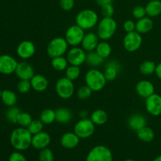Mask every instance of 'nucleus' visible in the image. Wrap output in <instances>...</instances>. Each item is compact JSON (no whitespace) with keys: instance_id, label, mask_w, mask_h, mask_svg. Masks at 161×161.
<instances>
[{"instance_id":"dca6fc26","label":"nucleus","mask_w":161,"mask_h":161,"mask_svg":"<svg viewBox=\"0 0 161 161\" xmlns=\"http://www.w3.org/2000/svg\"><path fill=\"white\" fill-rule=\"evenodd\" d=\"M51 142V138L50 135L45 131H41L39 133L32 135L31 139V146L36 149H43L47 148Z\"/></svg>"},{"instance_id":"a878e982","label":"nucleus","mask_w":161,"mask_h":161,"mask_svg":"<svg viewBox=\"0 0 161 161\" xmlns=\"http://www.w3.org/2000/svg\"><path fill=\"white\" fill-rule=\"evenodd\" d=\"M1 101L7 107L15 106L17 102V94L10 90H4L2 91Z\"/></svg>"},{"instance_id":"0eeeda50","label":"nucleus","mask_w":161,"mask_h":161,"mask_svg":"<svg viewBox=\"0 0 161 161\" xmlns=\"http://www.w3.org/2000/svg\"><path fill=\"white\" fill-rule=\"evenodd\" d=\"M95 130V124L91 119H80L74 126V132L80 139H85L92 136Z\"/></svg>"},{"instance_id":"5701e85b","label":"nucleus","mask_w":161,"mask_h":161,"mask_svg":"<svg viewBox=\"0 0 161 161\" xmlns=\"http://www.w3.org/2000/svg\"><path fill=\"white\" fill-rule=\"evenodd\" d=\"M136 30L140 34H146L149 32L153 28V21L149 17H145L137 20Z\"/></svg>"},{"instance_id":"09e8293b","label":"nucleus","mask_w":161,"mask_h":161,"mask_svg":"<svg viewBox=\"0 0 161 161\" xmlns=\"http://www.w3.org/2000/svg\"><path fill=\"white\" fill-rule=\"evenodd\" d=\"M79 116H80V119H86L88 116V113L86 110H82L79 113Z\"/></svg>"},{"instance_id":"b1692460","label":"nucleus","mask_w":161,"mask_h":161,"mask_svg":"<svg viewBox=\"0 0 161 161\" xmlns=\"http://www.w3.org/2000/svg\"><path fill=\"white\" fill-rule=\"evenodd\" d=\"M56 113V121L59 124H65L72 120V114L70 109L64 107H61L55 110Z\"/></svg>"},{"instance_id":"39448f33","label":"nucleus","mask_w":161,"mask_h":161,"mask_svg":"<svg viewBox=\"0 0 161 161\" xmlns=\"http://www.w3.org/2000/svg\"><path fill=\"white\" fill-rule=\"evenodd\" d=\"M69 46L64 38L56 37L49 42L47 47V53L51 58L63 56L68 51Z\"/></svg>"},{"instance_id":"f03ea898","label":"nucleus","mask_w":161,"mask_h":161,"mask_svg":"<svg viewBox=\"0 0 161 161\" xmlns=\"http://www.w3.org/2000/svg\"><path fill=\"white\" fill-rule=\"evenodd\" d=\"M107 80L104 72L99 69H91L85 75V83L94 92L102 91L106 85Z\"/></svg>"},{"instance_id":"603ef678","label":"nucleus","mask_w":161,"mask_h":161,"mask_svg":"<svg viewBox=\"0 0 161 161\" xmlns=\"http://www.w3.org/2000/svg\"><path fill=\"white\" fill-rule=\"evenodd\" d=\"M1 95H2V91L0 90V100H1Z\"/></svg>"},{"instance_id":"f8f14e48","label":"nucleus","mask_w":161,"mask_h":161,"mask_svg":"<svg viewBox=\"0 0 161 161\" xmlns=\"http://www.w3.org/2000/svg\"><path fill=\"white\" fill-rule=\"evenodd\" d=\"M18 62L14 57L8 54L0 55V73L10 75L14 73Z\"/></svg>"},{"instance_id":"e433bc0d","label":"nucleus","mask_w":161,"mask_h":161,"mask_svg":"<svg viewBox=\"0 0 161 161\" xmlns=\"http://www.w3.org/2000/svg\"><path fill=\"white\" fill-rule=\"evenodd\" d=\"M43 127H44V124L40 120V119H33L27 128H28V130H29L30 133L33 135L42 131V130H43Z\"/></svg>"},{"instance_id":"ea45409f","label":"nucleus","mask_w":161,"mask_h":161,"mask_svg":"<svg viewBox=\"0 0 161 161\" xmlns=\"http://www.w3.org/2000/svg\"><path fill=\"white\" fill-rule=\"evenodd\" d=\"M31 89V85L30 80H21L17 84V91L21 94H27Z\"/></svg>"},{"instance_id":"6ab92c4d","label":"nucleus","mask_w":161,"mask_h":161,"mask_svg":"<svg viewBox=\"0 0 161 161\" xmlns=\"http://www.w3.org/2000/svg\"><path fill=\"white\" fill-rule=\"evenodd\" d=\"M99 37L97 33L88 32L85 34L83 41L81 42L82 48L86 52H91L95 50L96 47L99 43Z\"/></svg>"},{"instance_id":"49530a36","label":"nucleus","mask_w":161,"mask_h":161,"mask_svg":"<svg viewBox=\"0 0 161 161\" xmlns=\"http://www.w3.org/2000/svg\"><path fill=\"white\" fill-rule=\"evenodd\" d=\"M95 2L99 6H104V5L112 3H113V0H95Z\"/></svg>"},{"instance_id":"20e7f679","label":"nucleus","mask_w":161,"mask_h":161,"mask_svg":"<svg viewBox=\"0 0 161 161\" xmlns=\"http://www.w3.org/2000/svg\"><path fill=\"white\" fill-rule=\"evenodd\" d=\"M117 23L113 17H103L97 24V35L99 39L106 41L114 36Z\"/></svg>"},{"instance_id":"2f4dec72","label":"nucleus","mask_w":161,"mask_h":161,"mask_svg":"<svg viewBox=\"0 0 161 161\" xmlns=\"http://www.w3.org/2000/svg\"><path fill=\"white\" fill-rule=\"evenodd\" d=\"M95 51L102 57L103 59L108 58L112 53V47L108 42L106 41L102 40V42H99L98 45L97 46L95 49Z\"/></svg>"},{"instance_id":"393cba45","label":"nucleus","mask_w":161,"mask_h":161,"mask_svg":"<svg viewBox=\"0 0 161 161\" xmlns=\"http://www.w3.org/2000/svg\"><path fill=\"white\" fill-rule=\"evenodd\" d=\"M146 15L149 17H155L161 14V2L160 0H151L146 6Z\"/></svg>"},{"instance_id":"1a4fd4ad","label":"nucleus","mask_w":161,"mask_h":161,"mask_svg":"<svg viewBox=\"0 0 161 161\" xmlns=\"http://www.w3.org/2000/svg\"><path fill=\"white\" fill-rule=\"evenodd\" d=\"M85 36L84 30L80 28L76 24L69 27L65 32V40L69 46L77 47L81 44L83 37Z\"/></svg>"},{"instance_id":"a18cd8bd","label":"nucleus","mask_w":161,"mask_h":161,"mask_svg":"<svg viewBox=\"0 0 161 161\" xmlns=\"http://www.w3.org/2000/svg\"><path fill=\"white\" fill-rule=\"evenodd\" d=\"M9 161H28L26 157L20 153V151L14 152L10 154L9 157Z\"/></svg>"},{"instance_id":"6e6552de","label":"nucleus","mask_w":161,"mask_h":161,"mask_svg":"<svg viewBox=\"0 0 161 161\" xmlns=\"http://www.w3.org/2000/svg\"><path fill=\"white\" fill-rule=\"evenodd\" d=\"M55 90L61 98L69 99L72 97L75 92V86L73 81L67 77L60 78L55 85Z\"/></svg>"},{"instance_id":"a211bd4d","label":"nucleus","mask_w":161,"mask_h":161,"mask_svg":"<svg viewBox=\"0 0 161 161\" xmlns=\"http://www.w3.org/2000/svg\"><path fill=\"white\" fill-rule=\"evenodd\" d=\"M135 91L140 97L146 99L155 93V87L150 81L140 80L135 86Z\"/></svg>"},{"instance_id":"bb28decb","label":"nucleus","mask_w":161,"mask_h":161,"mask_svg":"<svg viewBox=\"0 0 161 161\" xmlns=\"http://www.w3.org/2000/svg\"><path fill=\"white\" fill-rule=\"evenodd\" d=\"M91 119L95 125H104L108 121V114L105 110L96 109L91 114Z\"/></svg>"},{"instance_id":"412c9836","label":"nucleus","mask_w":161,"mask_h":161,"mask_svg":"<svg viewBox=\"0 0 161 161\" xmlns=\"http://www.w3.org/2000/svg\"><path fill=\"white\" fill-rule=\"evenodd\" d=\"M127 124H128L129 128L137 132L143 127L146 126V119L143 115L135 113L129 117Z\"/></svg>"},{"instance_id":"8fccbe9b","label":"nucleus","mask_w":161,"mask_h":161,"mask_svg":"<svg viewBox=\"0 0 161 161\" xmlns=\"http://www.w3.org/2000/svg\"><path fill=\"white\" fill-rule=\"evenodd\" d=\"M153 161H161V154L160 156H158L157 157H156V158L154 159V160Z\"/></svg>"},{"instance_id":"473e14b6","label":"nucleus","mask_w":161,"mask_h":161,"mask_svg":"<svg viewBox=\"0 0 161 161\" xmlns=\"http://www.w3.org/2000/svg\"><path fill=\"white\" fill-rule=\"evenodd\" d=\"M156 68H157V64L154 61H145L140 64L139 71L142 75H151L155 73Z\"/></svg>"},{"instance_id":"58836bf2","label":"nucleus","mask_w":161,"mask_h":161,"mask_svg":"<svg viewBox=\"0 0 161 161\" xmlns=\"http://www.w3.org/2000/svg\"><path fill=\"white\" fill-rule=\"evenodd\" d=\"M54 155L51 149L48 147L43 149H41L39 155V161H53Z\"/></svg>"},{"instance_id":"4be33fe9","label":"nucleus","mask_w":161,"mask_h":161,"mask_svg":"<svg viewBox=\"0 0 161 161\" xmlns=\"http://www.w3.org/2000/svg\"><path fill=\"white\" fill-rule=\"evenodd\" d=\"M30 82H31V88L37 92H42L46 91L49 86L48 80L44 75L40 74L34 75Z\"/></svg>"},{"instance_id":"9b49d317","label":"nucleus","mask_w":161,"mask_h":161,"mask_svg":"<svg viewBox=\"0 0 161 161\" xmlns=\"http://www.w3.org/2000/svg\"><path fill=\"white\" fill-rule=\"evenodd\" d=\"M66 58L71 65L80 66L86 62V53L83 48L73 47L67 52Z\"/></svg>"},{"instance_id":"37998d69","label":"nucleus","mask_w":161,"mask_h":161,"mask_svg":"<svg viewBox=\"0 0 161 161\" xmlns=\"http://www.w3.org/2000/svg\"><path fill=\"white\" fill-rule=\"evenodd\" d=\"M60 6L64 11H70L75 6V0H60Z\"/></svg>"},{"instance_id":"f3484780","label":"nucleus","mask_w":161,"mask_h":161,"mask_svg":"<svg viewBox=\"0 0 161 161\" xmlns=\"http://www.w3.org/2000/svg\"><path fill=\"white\" fill-rule=\"evenodd\" d=\"M14 73L20 80H31V79L35 75L34 69H33L32 66L28 63L25 62V61L18 62Z\"/></svg>"},{"instance_id":"cd10ccee","label":"nucleus","mask_w":161,"mask_h":161,"mask_svg":"<svg viewBox=\"0 0 161 161\" xmlns=\"http://www.w3.org/2000/svg\"><path fill=\"white\" fill-rule=\"evenodd\" d=\"M138 139L144 142H151L155 138V133L150 127L145 126L136 132Z\"/></svg>"},{"instance_id":"2eb2a0df","label":"nucleus","mask_w":161,"mask_h":161,"mask_svg":"<svg viewBox=\"0 0 161 161\" xmlns=\"http://www.w3.org/2000/svg\"><path fill=\"white\" fill-rule=\"evenodd\" d=\"M121 71V64L116 60H111L106 63L104 69V75L107 81H113L117 78Z\"/></svg>"},{"instance_id":"c756f323","label":"nucleus","mask_w":161,"mask_h":161,"mask_svg":"<svg viewBox=\"0 0 161 161\" xmlns=\"http://www.w3.org/2000/svg\"><path fill=\"white\" fill-rule=\"evenodd\" d=\"M51 65L54 70L62 72V71H65L68 68L69 61H68L67 58H64L63 56L56 57V58H52Z\"/></svg>"},{"instance_id":"de8ad7c7","label":"nucleus","mask_w":161,"mask_h":161,"mask_svg":"<svg viewBox=\"0 0 161 161\" xmlns=\"http://www.w3.org/2000/svg\"><path fill=\"white\" fill-rule=\"evenodd\" d=\"M155 74L157 75V76L161 80V62L159 63L158 64H157Z\"/></svg>"},{"instance_id":"c03bdc74","label":"nucleus","mask_w":161,"mask_h":161,"mask_svg":"<svg viewBox=\"0 0 161 161\" xmlns=\"http://www.w3.org/2000/svg\"><path fill=\"white\" fill-rule=\"evenodd\" d=\"M123 27H124V30L127 33L132 32L136 30V23L131 20H127L124 21Z\"/></svg>"},{"instance_id":"ddd939ff","label":"nucleus","mask_w":161,"mask_h":161,"mask_svg":"<svg viewBox=\"0 0 161 161\" xmlns=\"http://www.w3.org/2000/svg\"><path fill=\"white\" fill-rule=\"evenodd\" d=\"M146 109L150 115L158 116L161 115V96L154 93L146 99Z\"/></svg>"},{"instance_id":"aec40b11","label":"nucleus","mask_w":161,"mask_h":161,"mask_svg":"<svg viewBox=\"0 0 161 161\" xmlns=\"http://www.w3.org/2000/svg\"><path fill=\"white\" fill-rule=\"evenodd\" d=\"M80 138L75 132H67L64 133L61 138V144L64 149H75L79 145Z\"/></svg>"},{"instance_id":"c85d7f7f","label":"nucleus","mask_w":161,"mask_h":161,"mask_svg":"<svg viewBox=\"0 0 161 161\" xmlns=\"http://www.w3.org/2000/svg\"><path fill=\"white\" fill-rule=\"evenodd\" d=\"M104 60L105 59H103L95 50L87 52V53H86V63L88 65L91 66L93 68L98 67L99 65H101L103 63Z\"/></svg>"},{"instance_id":"3c124183","label":"nucleus","mask_w":161,"mask_h":161,"mask_svg":"<svg viewBox=\"0 0 161 161\" xmlns=\"http://www.w3.org/2000/svg\"><path fill=\"white\" fill-rule=\"evenodd\" d=\"M124 161H135V160H131V159H127V160H124Z\"/></svg>"},{"instance_id":"a19ab883","label":"nucleus","mask_w":161,"mask_h":161,"mask_svg":"<svg viewBox=\"0 0 161 161\" xmlns=\"http://www.w3.org/2000/svg\"><path fill=\"white\" fill-rule=\"evenodd\" d=\"M132 15L137 20L143 18L146 16V7L142 6H136L134 7L133 10H132Z\"/></svg>"},{"instance_id":"79ce46f5","label":"nucleus","mask_w":161,"mask_h":161,"mask_svg":"<svg viewBox=\"0 0 161 161\" xmlns=\"http://www.w3.org/2000/svg\"><path fill=\"white\" fill-rule=\"evenodd\" d=\"M101 8H102V14L103 17H113L114 14V7L112 3L104 5L101 6Z\"/></svg>"},{"instance_id":"72a5a7b5","label":"nucleus","mask_w":161,"mask_h":161,"mask_svg":"<svg viewBox=\"0 0 161 161\" xmlns=\"http://www.w3.org/2000/svg\"><path fill=\"white\" fill-rule=\"evenodd\" d=\"M80 74H81V70H80V66L75 65H69L65 70V77H67L69 80H77L80 77Z\"/></svg>"},{"instance_id":"423d86ee","label":"nucleus","mask_w":161,"mask_h":161,"mask_svg":"<svg viewBox=\"0 0 161 161\" xmlns=\"http://www.w3.org/2000/svg\"><path fill=\"white\" fill-rule=\"evenodd\" d=\"M86 161H113V153L108 147L99 145L90 150Z\"/></svg>"},{"instance_id":"4468645a","label":"nucleus","mask_w":161,"mask_h":161,"mask_svg":"<svg viewBox=\"0 0 161 161\" xmlns=\"http://www.w3.org/2000/svg\"><path fill=\"white\" fill-rule=\"evenodd\" d=\"M35 53H36V46L31 41H22L17 47V54L21 59H29L32 58Z\"/></svg>"},{"instance_id":"f704fd0d","label":"nucleus","mask_w":161,"mask_h":161,"mask_svg":"<svg viewBox=\"0 0 161 161\" xmlns=\"http://www.w3.org/2000/svg\"><path fill=\"white\" fill-rule=\"evenodd\" d=\"M32 120V117H31V116L29 113H25V112H20V113L18 116V118H17V124L20 127H26L27 128Z\"/></svg>"},{"instance_id":"7ed1b4c3","label":"nucleus","mask_w":161,"mask_h":161,"mask_svg":"<svg viewBox=\"0 0 161 161\" xmlns=\"http://www.w3.org/2000/svg\"><path fill=\"white\" fill-rule=\"evenodd\" d=\"M98 15L91 9H83L78 13L75 17V24L83 30H89L98 24Z\"/></svg>"},{"instance_id":"7c9ffc66","label":"nucleus","mask_w":161,"mask_h":161,"mask_svg":"<svg viewBox=\"0 0 161 161\" xmlns=\"http://www.w3.org/2000/svg\"><path fill=\"white\" fill-rule=\"evenodd\" d=\"M39 119L44 124H51L56 121V113L55 110L51 108H46L42 110L39 116Z\"/></svg>"},{"instance_id":"4c0bfd02","label":"nucleus","mask_w":161,"mask_h":161,"mask_svg":"<svg viewBox=\"0 0 161 161\" xmlns=\"http://www.w3.org/2000/svg\"><path fill=\"white\" fill-rule=\"evenodd\" d=\"M92 90L87 85H84V86H82L81 87L79 88V90L77 91V97L82 101L87 100L92 95Z\"/></svg>"},{"instance_id":"c9c22d12","label":"nucleus","mask_w":161,"mask_h":161,"mask_svg":"<svg viewBox=\"0 0 161 161\" xmlns=\"http://www.w3.org/2000/svg\"><path fill=\"white\" fill-rule=\"evenodd\" d=\"M20 113V110L15 106L9 107L6 113V117L8 121L13 124H17V118Z\"/></svg>"},{"instance_id":"9d476101","label":"nucleus","mask_w":161,"mask_h":161,"mask_svg":"<svg viewBox=\"0 0 161 161\" xmlns=\"http://www.w3.org/2000/svg\"><path fill=\"white\" fill-rule=\"evenodd\" d=\"M124 47L127 51L135 52L141 47L142 44V37L138 31L127 33L123 41Z\"/></svg>"},{"instance_id":"f257e3e1","label":"nucleus","mask_w":161,"mask_h":161,"mask_svg":"<svg viewBox=\"0 0 161 161\" xmlns=\"http://www.w3.org/2000/svg\"><path fill=\"white\" fill-rule=\"evenodd\" d=\"M32 135L26 127H19L10 135V144L16 150L25 151L31 146Z\"/></svg>"}]
</instances>
